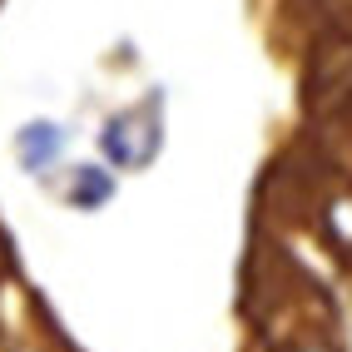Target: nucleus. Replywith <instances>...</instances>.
I'll return each mask as SVG.
<instances>
[{
	"label": "nucleus",
	"mask_w": 352,
	"mask_h": 352,
	"mask_svg": "<svg viewBox=\"0 0 352 352\" xmlns=\"http://www.w3.org/2000/svg\"><path fill=\"white\" fill-rule=\"evenodd\" d=\"M65 144H69V134L55 120H30L25 129L15 134V159H20V169H25V174H45L65 154Z\"/></svg>",
	"instance_id": "obj_1"
},
{
	"label": "nucleus",
	"mask_w": 352,
	"mask_h": 352,
	"mask_svg": "<svg viewBox=\"0 0 352 352\" xmlns=\"http://www.w3.org/2000/svg\"><path fill=\"white\" fill-rule=\"evenodd\" d=\"M114 199V174L100 169V164H75V179H69V204L80 214H95Z\"/></svg>",
	"instance_id": "obj_2"
}]
</instances>
